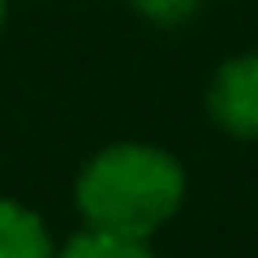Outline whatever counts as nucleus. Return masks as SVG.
<instances>
[{
	"mask_svg": "<svg viewBox=\"0 0 258 258\" xmlns=\"http://www.w3.org/2000/svg\"><path fill=\"white\" fill-rule=\"evenodd\" d=\"M78 211L95 232L147 241L185 203V168L147 142H112L74 185Z\"/></svg>",
	"mask_w": 258,
	"mask_h": 258,
	"instance_id": "obj_1",
	"label": "nucleus"
},
{
	"mask_svg": "<svg viewBox=\"0 0 258 258\" xmlns=\"http://www.w3.org/2000/svg\"><path fill=\"white\" fill-rule=\"evenodd\" d=\"M211 120L241 142H258V52L224 60L207 91Z\"/></svg>",
	"mask_w": 258,
	"mask_h": 258,
	"instance_id": "obj_2",
	"label": "nucleus"
},
{
	"mask_svg": "<svg viewBox=\"0 0 258 258\" xmlns=\"http://www.w3.org/2000/svg\"><path fill=\"white\" fill-rule=\"evenodd\" d=\"M52 237L43 220L22 203L0 198V258H52Z\"/></svg>",
	"mask_w": 258,
	"mask_h": 258,
	"instance_id": "obj_3",
	"label": "nucleus"
},
{
	"mask_svg": "<svg viewBox=\"0 0 258 258\" xmlns=\"http://www.w3.org/2000/svg\"><path fill=\"white\" fill-rule=\"evenodd\" d=\"M52 258H155L147 249V241H134V237H112V232H78L69 245L60 249V254Z\"/></svg>",
	"mask_w": 258,
	"mask_h": 258,
	"instance_id": "obj_4",
	"label": "nucleus"
},
{
	"mask_svg": "<svg viewBox=\"0 0 258 258\" xmlns=\"http://www.w3.org/2000/svg\"><path fill=\"white\" fill-rule=\"evenodd\" d=\"M129 5L155 26H181V22H189L198 13L203 0H129Z\"/></svg>",
	"mask_w": 258,
	"mask_h": 258,
	"instance_id": "obj_5",
	"label": "nucleus"
},
{
	"mask_svg": "<svg viewBox=\"0 0 258 258\" xmlns=\"http://www.w3.org/2000/svg\"><path fill=\"white\" fill-rule=\"evenodd\" d=\"M0 22H5V0H0Z\"/></svg>",
	"mask_w": 258,
	"mask_h": 258,
	"instance_id": "obj_6",
	"label": "nucleus"
}]
</instances>
